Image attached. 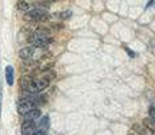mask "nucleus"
I'll use <instances>...</instances> for the list:
<instances>
[{
    "instance_id": "nucleus-1",
    "label": "nucleus",
    "mask_w": 155,
    "mask_h": 135,
    "mask_svg": "<svg viewBox=\"0 0 155 135\" xmlns=\"http://www.w3.org/2000/svg\"><path fill=\"white\" fill-rule=\"evenodd\" d=\"M28 41H30V43H31L32 46L41 47V49H42V47H47L53 42V39L50 38V32L47 31V30H45V29L35 30V31L30 35Z\"/></svg>"
},
{
    "instance_id": "nucleus-2",
    "label": "nucleus",
    "mask_w": 155,
    "mask_h": 135,
    "mask_svg": "<svg viewBox=\"0 0 155 135\" xmlns=\"http://www.w3.org/2000/svg\"><path fill=\"white\" fill-rule=\"evenodd\" d=\"M25 19L28 20V22H32V23H39V22H45V20L49 19V12L45 8H41V7H37L31 11H27L25 14Z\"/></svg>"
},
{
    "instance_id": "nucleus-3",
    "label": "nucleus",
    "mask_w": 155,
    "mask_h": 135,
    "mask_svg": "<svg viewBox=\"0 0 155 135\" xmlns=\"http://www.w3.org/2000/svg\"><path fill=\"white\" fill-rule=\"evenodd\" d=\"M18 112L20 113V115H25L26 112H28L30 110H32V108H37V103H34L32 100H30L27 97H22L19 101H18Z\"/></svg>"
},
{
    "instance_id": "nucleus-4",
    "label": "nucleus",
    "mask_w": 155,
    "mask_h": 135,
    "mask_svg": "<svg viewBox=\"0 0 155 135\" xmlns=\"http://www.w3.org/2000/svg\"><path fill=\"white\" fill-rule=\"evenodd\" d=\"M38 50V47H35V46H26V47H23V49H20V52H19V57L22 59H25V61H30V59H32L34 58V56H35V52Z\"/></svg>"
},
{
    "instance_id": "nucleus-5",
    "label": "nucleus",
    "mask_w": 155,
    "mask_h": 135,
    "mask_svg": "<svg viewBox=\"0 0 155 135\" xmlns=\"http://www.w3.org/2000/svg\"><path fill=\"white\" fill-rule=\"evenodd\" d=\"M38 130L35 120H25L22 124V135H32Z\"/></svg>"
},
{
    "instance_id": "nucleus-6",
    "label": "nucleus",
    "mask_w": 155,
    "mask_h": 135,
    "mask_svg": "<svg viewBox=\"0 0 155 135\" xmlns=\"http://www.w3.org/2000/svg\"><path fill=\"white\" fill-rule=\"evenodd\" d=\"M23 116H25V120H37V119L41 118V111L38 108H32L28 112H26Z\"/></svg>"
},
{
    "instance_id": "nucleus-7",
    "label": "nucleus",
    "mask_w": 155,
    "mask_h": 135,
    "mask_svg": "<svg viewBox=\"0 0 155 135\" xmlns=\"http://www.w3.org/2000/svg\"><path fill=\"white\" fill-rule=\"evenodd\" d=\"M5 81L8 85H14V68L11 65L5 68Z\"/></svg>"
},
{
    "instance_id": "nucleus-8",
    "label": "nucleus",
    "mask_w": 155,
    "mask_h": 135,
    "mask_svg": "<svg viewBox=\"0 0 155 135\" xmlns=\"http://www.w3.org/2000/svg\"><path fill=\"white\" fill-rule=\"evenodd\" d=\"M37 126H38V128H39V130L46 131V133H47V130H49V127H50V118H49V116H42L39 124H37Z\"/></svg>"
},
{
    "instance_id": "nucleus-9",
    "label": "nucleus",
    "mask_w": 155,
    "mask_h": 135,
    "mask_svg": "<svg viewBox=\"0 0 155 135\" xmlns=\"http://www.w3.org/2000/svg\"><path fill=\"white\" fill-rule=\"evenodd\" d=\"M16 7H18L19 11H25V12H27V11L30 10V3L27 2V0H18Z\"/></svg>"
},
{
    "instance_id": "nucleus-10",
    "label": "nucleus",
    "mask_w": 155,
    "mask_h": 135,
    "mask_svg": "<svg viewBox=\"0 0 155 135\" xmlns=\"http://www.w3.org/2000/svg\"><path fill=\"white\" fill-rule=\"evenodd\" d=\"M143 123H144V127L150 128V130H155V122L153 120V119H144L143 120Z\"/></svg>"
},
{
    "instance_id": "nucleus-11",
    "label": "nucleus",
    "mask_w": 155,
    "mask_h": 135,
    "mask_svg": "<svg viewBox=\"0 0 155 135\" xmlns=\"http://www.w3.org/2000/svg\"><path fill=\"white\" fill-rule=\"evenodd\" d=\"M71 15H73V14H71V11H64V12L59 14V18H61V19H64V20H66V19H69Z\"/></svg>"
},
{
    "instance_id": "nucleus-12",
    "label": "nucleus",
    "mask_w": 155,
    "mask_h": 135,
    "mask_svg": "<svg viewBox=\"0 0 155 135\" xmlns=\"http://www.w3.org/2000/svg\"><path fill=\"white\" fill-rule=\"evenodd\" d=\"M124 50H126V52L128 53V56H130L131 58H134V57L136 56V54L134 53V52H131V49H130V47H128V46H124Z\"/></svg>"
},
{
    "instance_id": "nucleus-13",
    "label": "nucleus",
    "mask_w": 155,
    "mask_h": 135,
    "mask_svg": "<svg viewBox=\"0 0 155 135\" xmlns=\"http://www.w3.org/2000/svg\"><path fill=\"white\" fill-rule=\"evenodd\" d=\"M150 118L155 122V108H154V107H151V108H150Z\"/></svg>"
},
{
    "instance_id": "nucleus-14",
    "label": "nucleus",
    "mask_w": 155,
    "mask_h": 135,
    "mask_svg": "<svg viewBox=\"0 0 155 135\" xmlns=\"http://www.w3.org/2000/svg\"><path fill=\"white\" fill-rule=\"evenodd\" d=\"M154 4H155V0H150V2L147 3V5H146V8H150V7H153Z\"/></svg>"
},
{
    "instance_id": "nucleus-15",
    "label": "nucleus",
    "mask_w": 155,
    "mask_h": 135,
    "mask_svg": "<svg viewBox=\"0 0 155 135\" xmlns=\"http://www.w3.org/2000/svg\"><path fill=\"white\" fill-rule=\"evenodd\" d=\"M0 113H2V86H0Z\"/></svg>"
},
{
    "instance_id": "nucleus-16",
    "label": "nucleus",
    "mask_w": 155,
    "mask_h": 135,
    "mask_svg": "<svg viewBox=\"0 0 155 135\" xmlns=\"http://www.w3.org/2000/svg\"><path fill=\"white\" fill-rule=\"evenodd\" d=\"M131 135H134V134H131Z\"/></svg>"
},
{
    "instance_id": "nucleus-17",
    "label": "nucleus",
    "mask_w": 155,
    "mask_h": 135,
    "mask_svg": "<svg viewBox=\"0 0 155 135\" xmlns=\"http://www.w3.org/2000/svg\"><path fill=\"white\" fill-rule=\"evenodd\" d=\"M0 135H2V134H0Z\"/></svg>"
}]
</instances>
